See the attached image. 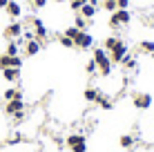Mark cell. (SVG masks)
<instances>
[{"label":"cell","mask_w":154,"mask_h":152,"mask_svg":"<svg viewBox=\"0 0 154 152\" xmlns=\"http://www.w3.org/2000/svg\"><path fill=\"white\" fill-rule=\"evenodd\" d=\"M92 60L96 63V67H98V74L103 76V78L112 76L114 65H112V60H109V54L103 49V47H94V49H92Z\"/></svg>","instance_id":"obj_1"},{"label":"cell","mask_w":154,"mask_h":152,"mask_svg":"<svg viewBox=\"0 0 154 152\" xmlns=\"http://www.w3.org/2000/svg\"><path fill=\"white\" fill-rule=\"evenodd\" d=\"M132 23V14L127 11V9H116L114 14H109V20H107V25L112 29H121V27H125V25H130Z\"/></svg>","instance_id":"obj_2"},{"label":"cell","mask_w":154,"mask_h":152,"mask_svg":"<svg viewBox=\"0 0 154 152\" xmlns=\"http://www.w3.org/2000/svg\"><path fill=\"white\" fill-rule=\"evenodd\" d=\"M29 25L34 27V38H36V40L45 43V40L49 38V29H47V25L42 23L40 18H36V16H34V18H29Z\"/></svg>","instance_id":"obj_3"},{"label":"cell","mask_w":154,"mask_h":152,"mask_svg":"<svg viewBox=\"0 0 154 152\" xmlns=\"http://www.w3.org/2000/svg\"><path fill=\"white\" fill-rule=\"evenodd\" d=\"M107 54H109V60H112V65H121V63H123V58L130 54V49H127V43H125V40H121V43L116 45L112 51H107Z\"/></svg>","instance_id":"obj_4"},{"label":"cell","mask_w":154,"mask_h":152,"mask_svg":"<svg viewBox=\"0 0 154 152\" xmlns=\"http://www.w3.org/2000/svg\"><path fill=\"white\" fill-rule=\"evenodd\" d=\"M23 31H25V25L18 23V20H11V23L5 27L2 36H5L7 40H16V38H20V36H23Z\"/></svg>","instance_id":"obj_5"},{"label":"cell","mask_w":154,"mask_h":152,"mask_svg":"<svg viewBox=\"0 0 154 152\" xmlns=\"http://www.w3.org/2000/svg\"><path fill=\"white\" fill-rule=\"evenodd\" d=\"M94 47V36L89 31H78V36L74 38V49H92Z\"/></svg>","instance_id":"obj_6"},{"label":"cell","mask_w":154,"mask_h":152,"mask_svg":"<svg viewBox=\"0 0 154 152\" xmlns=\"http://www.w3.org/2000/svg\"><path fill=\"white\" fill-rule=\"evenodd\" d=\"M132 103H134L136 110H150L152 107V94H147V92H134Z\"/></svg>","instance_id":"obj_7"},{"label":"cell","mask_w":154,"mask_h":152,"mask_svg":"<svg viewBox=\"0 0 154 152\" xmlns=\"http://www.w3.org/2000/svg\"><path fill=\"white\" fill-rule=\"evenodd\" d=\"M5 67H23V58L20 56H7V54H0V70Z\"/></svg>","instance_id":"obj_8"},{"label":"cell","mask_w":154,"mask_h":152,"mask_svg":"<svg viewBox=\"0 0 154 152\" xmlns=\"http://www.w3.org/2000/svg\"><path fill=\"white\" fill-rule=\"evenodd\" d=\"M23 110H25V101H23V98L5 103V114H7V116H14L16 112H23Z\"/></svg>","instance_id":"obj_9"},{"label":"cell","mask_w":154,"mask_h":152,"mask_svg":"<svg viewBox=\"0 0 154 152\" xmlns=\"http://www.w3.org/2000/svg\"><path fill=\"white\" fill-rule=\"evenodd\" d=\"M5 11L11 20H18L20 16H23V7H20V2H16V0H9L7 7H5Z\"/></svg>","instance_id":"obj_10"},{"label":"cell","mask_w":154,"mask_h":152,"mask_svg":"<svg viewBox=\"0 0 154 152\" xmlns=\"http://www.w3.org/2000/svg\"><path fill=\"white\" fill-rule=\"evenodd\" d=\"M23 47H25V56H36V54H40L42 43H40V40H36V38H31V40H27Z\"/></svg>","instance_id":"obj_11"},{"label":"cell","mask_w":154,"mask_h":152,"mask_svg":"<svg viewBox=\"0 0 154 152\" xmlns=\"http://www.w3.org/2000/svg\"><path fill=\"white\" fill-rule=\"evenodd\" d=\"M96 105L98 107H103L105 112H109V110L114 107V101L107 96V94H103V92H98V96H96Z\"/></svg>","instance_id":"obj_12"},{"label":"cell","mask_w":154,"mask_h":152,"mask_svg":"<svg viewBox=\"0 0 154 152\" xmlns=\"http://www.w3.org/2000/svg\"><path fill=\"white\" fill-rule=\"evenodd\" d=\"M83 16V18H87V20H92L94 16L98 14V5H89V2H85L83 7H81V11H78Z\"/></svg>","instance_id":"obj_13"},{"label":"cell","mask_w":154,"mask_h":152,"mask_svg":"<svg viewBox=\"0 0 154 152\" xmlns=\"http://www.w3.org/2000/svg\"><path fill=\"white\" fill-rule=\"evenodd\" d=\"M2 78L9 81V83H16L20 78V70H18V67H5V70H2Z\"/></svg>","instance_id":"obj_14"},{"label":"cell","mask_w":154,"mask_h":152,"mask_svg":"<svg viewBox=\"0 0 154 152\" xmlns=\"http://www.w3.org/2000/svg\"><path fill=\"white\" fill-rule=\"evenodd\" d=\"M121 67H123V70H127V72H132V70L139 72V60H136L132 54H127L125 58H123V63H121Z\"/></svg>","instance_id":"obj_15"},{"label":"cell","mask_w":154,"mask_h":152,"mask_svg":"<svg viewBox=\"0 0 154 152\" xmlns=\"http://www.w3.org/2000/svg\"><path fill=\"white\" fill-rule=\"evenodd\" d=\"M121 40H123V38H121V36H116V34H112V36H107V38L103 40V45H100V47H103L105 51H112L114 47H116V45L121 43Z\"/></svg>","instance_id":"obj_16"},{"label":"cell","mask_w":154,"mask_h":152,"mask_svg":"<svg viewBox=\"0 0 154 152\" xmlns=\"http://www.w3.org/2000/svg\"><path fill=\"white\" fill-rule=\"evenodd\" d=\"M69 148H74V145H81V143H87V137H85L83 132H76V134H69L67 137V141H65Z\"/></svg>","instance_id":"obj_17"},{"label":"cell","mask_w":154,"mask_h":152,"mask_svg":"<svg viewBox=\"0 0 154 152\" xmlns=\"http://www.w3.org/2000/svg\"><path fill=\"white\" fill-rule=\"evenodd\" d=\"M2 98L5 101H18V98H23V92H20L18 87H9V90H5Z\"/></svg>","instance_id":"obj_18"},{"label":"cell","mask_w":154,"mask_h":152,"mask_svg":"<svg viewBox=\"0 0 154 152\" xmlns=\"http://www.w3.org/2000/svg\"><path fill=\"white\" fill-rule=\"evenodd\" d=\"M136 139H139V137H132V134H123V137L119 139V145H121V148H125V150H130L132 145L136 143Z\"/></svg>","instance_id":"obj_19"},{"label":"cell","mask_w":154,"mask_h":152,"mask_svg":"<svg viewBox=\"0 0 154 152\" xmlns=\"http://www.w3.org/2000/svg\"><path fill=\"white\" fill-rule=\"evenodd\" d=\"M98 92L100 90H96V87H85V92H83V98L87 103H96V96H98Z\"/></svg>","instance_id":"obj_20"},{"label":"cell","mask_w":154,"mask_h":152,"mask_svg":"<svg viewBox=\"0 0 154 152\" xmlns=\"http://www.w3.org/2000/svg\"><path fill=\"white\" fill-rule=\"evenodd\" d=\"M5 54H7V56H20V45L16 43V40H9V43H7V49H5Z\"/></svg>","instance_id":"obj_21"},{"label":"cell","mask_w":154,"mask_h":152,"mask_svg":"<svg viewBox=\"0 0 154 152\" xmlns=\"http://www.w3.org/2000/svg\"><path fill=\"white\" fill-rule=\"evenodd\" d=\"M87 25H89V20H87V18H83L81 14H76V18H74V27L81 29V31H87Z\"/></svg>","instance_id":"obj_22"},{"label":"cell","mask_w":154,"mask_h":152,"mask_svg":"<svg viewBox=\"0 0 154 152\" xmlns=\"http://www.w3.org/2000/svg\"><path fill=\"white\" fill-rule=\"evenodd\" d=\"M139 51H143V54H154V40H141Z\"/></svg>","instance_id":"obj_23"},{"label":"cell","mask_w":154,"mask_h":152,"mask_svg":"<svg viewBox=\"0 0 154 152\" xmlns=\"http://www.w3.org/2000/svg\"><path fill=\"white\" fill-rule=\"evenodd\" d=\"M58 43H60V47H67V49H74V40L69 38V36H65V34H60V36H58Z\"/></svg>","instance_id":"obj_24"},{"label":"cell","mask_w":154,"mask_h":152,"mask_svg":"<svg viewBox=\"0 0 154 152\" xmlns=\"http://www.w3.org/2000/svg\"><path fill=\"white\" fill-rule=\"evenodd\" d=\"M85 72H87L89 76H94V74H98V67H96V63H94L92 58H89L87 63H85Z\"/></svg>","instance_id":"obj_25"},{"label":"cell","mask_w":154,"mask_h":152,"mask_svg":"<svg viewBox=\"0 0 154 152\" xmlns=\"http://www.w3.org/2000/svg\"><path fill=\"white\" fill-rule=\"evenodd\" d=\"M103 9L107 14H114L116 9H119V7H116V0H103Z\"/></svg>","instance_id":"obj_26"},{"label":"cell","mask_w":154,"mask_h":152,"mask_svg":"<svg viewBox=\"0 0 154 152\" xmlns=\"http://www.w3.org/2000/svg\"><path fill=\"white\" fill-rule=\"evenodd\" d=\"M16 143H23V134L20 132H14L11 137L7 139V145H16Z\"/></svg>","instance_id":"obj_27"},{"label":"cell","mask_w":154,"mask_h":152,"mask_svg":"<svg viewBox=\"0 0 154 152\" xmlns=\"http://www.w3.org/2000/svg\"><path fill=\"white\" fill-rule=\"evenodd\" d=\"M78 31H81V29H76L74 25H69V27H65V31H63V34H65V36H69V38L74 40V38L78 36Z\"/></svg>","instance_id":"obj_28"},{"label":"cell","mask_w":154,"mask_h":152,"mask_svg":"<svg viewBox=\"0 0 154 152\" xmlns=\"http://www.w3.org/2000/svg\"><path fill=\"white\" fill-rule=\"evenodd\" d=\"M47 2H49V0H29L31 9H45V7H47Z\"/></svg>","instance_id":"obj_29"},{"label":"cell","mask_w":154,"mask_h":152,"mask_svg":"<svg viewBox=\"0 0 154 152\" xmlns=\"http://www.w3.org/2000/svg\"><path fill=\"white\" fill-rule=\"evenodd\" d=\"M83 5H85V0H69V9H72V11H81V7H83Z\"/></svg>","instance_id":"obj_30"},{"label":"cell","mask_w":154,"mask_h":152,"mask_svg":"<svg viewBox=\"0 0 154 152\" xmlns=\"http://www.w3.org/2000/svg\"><path fill=\"white\" fill-rule=\"evenodd\" d=\"M11 119H14V123H23L25 119H27V112H25V110H23V112H16Z\"/></svg>","instance_id":"obj_31"},{"label":"cell","mask_w":154,"mask_h":152,"mask_svg":"<svg viewBox=\"0 0 154 152\" xmlns=\"http://www.w3.org/2000/svg\"><path fill=\"white\" fill-rule=\"evenodd\" d=\"M72 152H87V143H81V145H74V148H69Z\"/></svg>","instance_id":"obj_32"},{"label":"cell","mask_w":154,"mask_h":152,"mask_svg":"<svg viewBox=\"0 0 154 152\" xmlns=\"http://www.w3.org/2000/svg\"><path fill=\"white\" fill-rule=\"evenodd\" d=\"M116 7L119 9H127L130 7V0H116Z\"/></svg>","instance_id":"obj_33"},{"label":"cell","mask_w":154,"mask_h":152,"mask_svg":"<svg viewBox=\"0 0 154 152\" xmlns=\"http://www.w3.org/2000/svg\"><path fill=\"white\" fill-rule=\"evenodd\" d=\"M7 2H9V0H0V9H5V7H7Z\"/></svg>","instance_id":"obj_34"},{"label":"cell","mask_w":154,"mask_h":152,"mask_svg":"<svg viewBox=\"0 0 154 152\" xmlns=\"http://www.w3.org/2000/svg\"><path fill=\"white\" fill-rule=\"evenodd\" d=\"M85 2H89V5H98L100 0H85Z\"/></svg>","instance_id":"obj_35"},{"label":"cell","mask_w":154,"mask_h":152,"mask_svg":"<svg viewBox=\"0 0 154 152\" xmlns=\"http://www.w3.org/2000/svg\"><path fill=\"white\" fill-rule=\"evenodd\" d=\"M51 2H63V0H51Z\"/></svg>","instance_id":"obj_36"}]
</instances>
